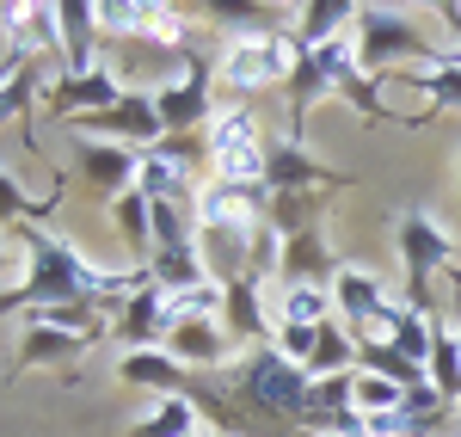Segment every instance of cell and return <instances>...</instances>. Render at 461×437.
Masks as SVG:
<instances>
[{
  "instance_id": "obj_31",
  "label": "cell",
  "mask_w": 461,
  "mask_h": 437,
  "mask_svg": "<svg viewBox=\"0 0 461 437\" xmlns=\"http://www.w3.org/2000/svg\"><path fill=\"white\" fill-rule=\"evenodd\" d=\"M443 437H461V425H456V432H443Z\"/></svg>"
},
{
  "instance_id": "obj_11",
  "label": "cell",
  "mask_w": 461,
  "mask_h": 437,
  "mask_svg": "<svg viewBox=\"0 0 461 437\" xmlns=\"http://www.w3.org/2000/svg\"><path fill=\"white\" fill-rule=\"evenodd\" d=\"M320 185H339V173L320 167L295 136H277V142L265 148V191H271V197H308Z\"/></svg>"
},
{
  "instance_id": "obj_8",
  "label": "cell",
  "mask_w": 461,
  "mask_h": 437,
  "mask_svg": "<svg viewBox=\"0 0 461 437\" xmlns=\"http://www.w3.org/2000/svg\"><path fill=\"white\" fill-rule=\"evenodd\" d=\"M136 191H142L148 204H178V210H197V197H203V185L191 179V154L178 142L148 148L142 173H136Z\"/></svg>"
},
{
  "instance_id": "obj_5",
  "label": "cell",
  "mask_w": 461,
  "mask_h": 437,
  "mask_svg": "<svg viewBox=\"0 0 461 437\" xmlns=\"http://www.w3.org/2000/svg\"><path fill=\"white\" fill-rule=\"evenodd\" d=\"M295 43L289 32H252V37H228L221 43V56H215V80L228 86V93H265V86H284L289 74H295Z\"/></svg>"
},
{
  "instance_id": "obj_7",
  "label": "cell",
  "mask_w": 461,
  "mask_h": 437,
  "mask_svg": "<svg viewBox=\"0 0 461 437\" xmlns=\"http://www.w3.org/2000/svg\"><path fill=\"white\" fill-rule=\"evenodd\" d=\"M74 173L93 185L99 197H123L136 191V173H142V148H123V142H93V136H74Z\"/></svg>"
},
{
  "instance_id": "obj_29",
  "label": "cell",
  "mask_w": 461,
  "mask_h": 437,
  "mask_svg": "<svg viewBox=\"0 0 461 437\" xmlns=\"http://www.w3.org/2000/svg\"><path fill=\"white\" fill-rule=\"evenodd\" d=\"M400 437H437V432H400Z\"/></svg>"
},
{
  "instance_id": "obj_4",
  "label": "cell",
  "mask_w": 461,
  "mask_h": 437,
  "mask_svg": "<svg viewBox=\"0 0 461 437\" xmlns=\"http://www.w3.org/2000/svg\"><path fill=\"white\" fill-rule=\"evenodd\" d=\"M99 339V308L93 302H62V308H25L19 314V358L13 369L32 376L43 364H68Z\"/></svg>"
},
{
  "instance_id": "obj_17",
  "label": "cell",
  "mask_w": 461,
  "mask_h": 437,
  "mask_svg": "<svg viewBox=\"0 0 461 437\" xmlns=\"http://www.w3.org/2000/svg\"><path fill=\"white\" fill-rule=\"evenodd\" d=\"M357 32V6L351 0H308L289 13V43L295 50H326L332 37Z\"/></svg>"
},
{
  "instance_id": "obj_2",
  "label": "cell",
  "mask_w": 461,
  "mask_h": 437,
  "mask_svg": "<svg viewBox=\"0 0 461 437\" xmlns=\"http://www.w3.org/2000/svg\"><path fill=\"white\" fill-rule=\"evenodd\" d=\"M221 382H228V395L247 401L252 413H265V419H295V425H302V406H308V388H314V376L302 364H289L277 345H247L234 364L221 369Z\"/></svg>"
},
{
  "instance_id": "obj_21",
  "label": "cell",
  "mask_w": 461,
  "mask_h": 437,
  "mask_svg": "<svg viewBox=\"0 0 461 437\" xmlns=\"http://www.w3.org/2000/svg\"><path fill=\"white\" fill-rule=\"evenodd\" d=\"M111 222H117V234H123L130 259L148 271V259H154V210H148V197H142V191L111 197Z\"/></svg>"
},
{
  "instance_id": "obj_10",
  "label": "cell",
  "mask_w": 461,
  "mask_h": 437,
  "mask_svg": "<svg viewBox=\"0 0 461 437\" xmlns=\"http://www.w3.org/2000/svg\"><path fill=\"white\" fill-rule=\"evenodd\" d=\"M173 296L160 290V284H154V278H148L142 290L130 296V302H123V308H117V339H123V351H154V345H167V332H173Z\"/></svg>"
},
{
  "instance_id": "obj_28",
  "label": "cell",
  "mask_w": 461,
  "mask_h": 437,
  "mask_svg": "<svg viewBox=\"0 0 461 437\" xmlns=\"http://www.w3.org/2000/svg\"><path fill=\"white\" fill-rule=\"evenodd\" d=\"M13 247H19V234L0 228V278H6V265H13ZM0 296H6V284H0Z\"/></svg>"
},
{
  "instance_id": "obj_26",
  "label": "cell",
  "mask_w": 461,
  "mask_h": 437,
  "mask_svg": "<svg viewBox=\"0 0 461 437\" xmlns=\"http://www.w3.org/2000/svg\"><path fill=\"white\" fill-rule=\"evenodd\" d=\"M406 401V388L388 382V376H375V369H351V413L357 419H375V413H393V406Z\"/></svg>"
},
{
  "instance_id": "obj_12",
  "label": "cell",
  "mask_w": 461,
  "mask_h": 437,
  "mask_svg": "<svg viewBox=\"0 0 461 437\" xmlns=\"http://www.w3.org/2000/svg\"><path fill=\"white\" fill-rule=\"evenodd\" d=\"M167 351L185 369H228L240 358V345L228 339V327L221 321H203V314H178L173 332H167Z\"/></svg>"
},
{
  "instance_id": "obj_6",
  "label": "cell",
  "mask_w": 461,
  "mask_h": 437,
  "mask_svg": "<svg viewBox=\"0 0 461 437\" xmlns=\"http://www.w3.org/2000/svg\"><path fill=\"white\" fill-rule=\"evenodd\" d=\"M215 62H203L197 50H185L178 56V74H167V80H154L148 86V99H154V111H160V130H167V142H178L185 130H197V123H210L215 117Z\"/></svg>"
},
{
  "instance_id": "obj_22",
  "label": "cell",
  "mask_w": 461,
  "mask_h": 437,
  "mask_svg": "<svg viewBox=\"0 0 461 437\" xmlns=\"http://www.w3.org/2000/svg\"><path fill=\"white\" fill-rule=\"evenodd\" d=\"M271 308H277V321H295V327H326V321H339L326 284H277V290H271Z\"/></svg>"
},
{
  "instance_id": "obj_16",
  "label": "cell",
  "mask_w": 461,
  "mask_h": 437,
  "mask_svg": "<svg viewBox=\"0 0 461 437\" xmlns=\"http://www.w3.org/2000/svg\"><path fill=\"white\" fill-rule=\"evenodd\" d=\"M117 382H123V388H142V395L160 401V395H191L197 376L178 364L167 345H154V351H123V358H117Z\"/></svg>"
},
{
  "instance_id": "obj_18",
  "label": "cell",
  "mask_w": 461,
  "mask_h": 437,
  "mask_svg": "<svg viewBox=\"0 0 461 437\" xmlns=\"http://www.w3.org/2000/svg\"><path fill=\"white\" fill-rule=\"evenodd\" d=\"M240 148H265V123H258V111L247 99H228V105H215V117L203 123V154L221 160V154H240Z\"/></svg>"
},
{
  "instance_id": "obj_20",
  "label": "cell",
  "mask_w": 461,
  "mask_h": 437,
  "mask_svg": "<svg viewBox=\"0 0 461 437\" xmlns=\"http://www.w3.org/2000/svg\"><path fill=\"white\" fill-rule=\"evenodd\" d=\"M430 388L449 406H461V321L437 314V339H430Z\"/></svg>"
},
{
  "instance_id": "obj_27",
  "label": "cell",
  "mask_w": 461,
  "mask_h": 437,
  "mask_svg": "<svg viewBox=\"0 0 461 437\" xmlns=\"http://www.w3.org/2000/svg\"><path fill=\"white\" fill-rule=\"evenodd\" d=\"M56 204H62V197H50V204L25 197V185L0 167V228H6V234H13V228H37V216H43V210H56Z\"/></svg>"
},
{
  "instance_id": "obj_1",
  "label": "cell",
  "mask_w": 461,
  "mask_h": 437,
  "mask_svg": "<svg viewBox=\"0 0 461 437\" xmlns=\"http://www.w3.org/2000/svg\"><path fill=\"white\" fill-rule=\"evenodd\" d=\"M449 56L456 50H443L412 6H357V62H363V74L375 86L382 80H400V74L437 68Z\"/></svg>"
},
{
  "instance_id": "obj_24",
  "label": "cell",
  "mask_w": 461,
  "mask_h": 437,
  "mask_svg": "<svg viewBox=\"0 0 461 437\" xmlns=\"http://www.w3.org/2000/svg\"><path fill=\"white\" fill-rule=\"evenodd\" d=\"M357 369V339L345 321H326L314 339V358H308V376H351Z\"/></svg>"
},
{
  "instance_id": "obj_23",
  "label": "cell",
  "mask_w": 461,
  "mask_h": 437,
  "mask_svg": "<svg viewBox=\"0 0 461 437\" xmlns=\"http://www.w3.org/2000/svg\"><path fill=\"white\" fill-rule=\"evenodd\" d=\"M382 86H388V80H382ZM400 86L425 93L430 111H461V56L437 62V68H419V74H400Z\"/></svg>"
},
{
  "instance_id": "obj_3",
  "label": "cell",
  "mask_w": 461,
  "mask_h": 437,
  "mask_svg": "<svg viewBox=\"0 0 461 437\" xmlns=\"http://www.w3.org/2000/svg\"><path fill=\"white\" fill-rule=\"evenodd\" d=\"M393 247H400V271H406V302L425 308V314H437L430 284L456 265L461 234L449 222H437L430 210H400V216H393Z\"/></svg>"
},
{
  "instance_id": "obj_25",
  "label": "cell",
  "mask_w": 461,
  "mask_h": 437,
  "mask_svg": "<svg viewBox=\"0 0 461 437\" xmlns=\"http://www.w3.org/2000/svg\"><path fill=\"white\" fill-rule=\"evenodd\" d=\"M430 339H437V314L412 308V302H400V314H393L388 345L400 351V358H412V364H430Z\"/></svg>"
},
{
  "instance_id": "obj_32",
  "label": "cell",
  "mask_w": 461,
  "mask_h": 437,
  "mask_svg": "<svg viewBox=\"0 0 461 437\" xmlns=\"http://www.w3.org/2000/svg\"><path fill=\"white\" fill-rule=\"evenodd\" d=\"M197 437H210V425H203V432H197Z\"/></svg>"
},
{
  "instance_id": "obj_14",
  "label": "cell",
  "mask_w": 461,
  "mask_h": 437,
  "mask_svg": "<svg viewBox=\"0 0 461 437\" xmlns=\"http://www.w3.org/2000/svg\"><path fill=\"white\" fill-rule=\"evenodd\" d=\"M130 86L117 80V68L111 62H99L93 74H56V86H50V105H56V117L62 123H74V117H93V111H111L117 99H123Z\"/></svg>"
},
{
  "instance_id": "obj_15",
  "label": "cell",
  "mask_w": 461,
  "mask_h": 437,
  "mask_svg": "<svg viewBox=\"0 0 461 437\" xmlns=\"http://www.w3.org/2000/svg\"><path fill=\"white\" fill-rule=\"evenodd\" d=\"M221 327L228 339L247 351V345H271V332H277V308H271V284H228V308H221Z\"/></svg>"
},
{
  "instance_id": "obj_30",
  "label": "cell",
  "mask_w": 461,
  "mask_h": 437,
  "mask_svg": "<svg viewBox=\"0 0 461 437\" xmlns=\"http://www.w3.org/2000/svg\"><path fill=\"white\" fill-rule=\"evenodd\" d=\"M210 437H247V432H210Z\"/></svg>"
},
{
  "instance_id": "obj_19",
  "label": "cell",
  "mask_w": 461,
  "mask_h": 437,
  "mask_svg": "<svg viewBox=\"0 0 461 437\" xmlns=\"http://www.w3.org/2000/svg\"><path fill=\"white\" fill-rule=\"evenodd\" d=\"M197 419H203V413H197L191 395H160V401H148V413L123 437H197L203 432Z\"/></svg>"
},
{
  "instance_id": "obj_9",
  "label": "cell",
  "mask_w": 461,
  "mask_h": 437,
  "mask_svg": "<svg viewBox=\"0 0 461 437\" xmlns=\"http://www.w3.org/2000/svg\"><path fill=\"white\" fill-rule=\"evenodd\" d=\"M56 56H62V74H93L105 62V37H99V6L93 0H56Z\"/></svg>"
},
{
  "instance_id": "obj_13",
  "label": "cell",
  "mask_w": 461,
  "mask_h": 437,
  "mask_svg": "<svg viewBox=\"0 0 461 437\" xmlns=\"http://www.w3.org/2000/svg\"><path fill=\"white\" fill-rule=\"evenodd\" d=\"M332 278H339V253H332L326 228L320 222L284 228V271H277V284H332Z\"/></svg>"
}]
</instances>
